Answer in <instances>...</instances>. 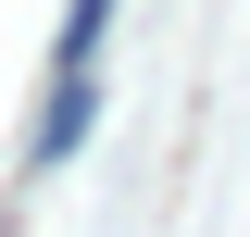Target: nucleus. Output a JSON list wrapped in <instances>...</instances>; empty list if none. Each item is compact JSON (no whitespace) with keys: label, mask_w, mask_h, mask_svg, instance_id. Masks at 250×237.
Returning <instances> with one entry per match:
<instances>
[{"label":"nucleus","mask_w":250,"mask_h":237,"mask_svg":"<svg viewBox=\"0 0 250 237\" xmlns=\"http://www.w3.org/2000/svg\"><path fill=\"white\" fill-rule=\"evenodd\" d=\"M100 38H113V0H75L50 38V100H38V175L50 162H75V138H88L100 113Z\"/></svg>","instance_id":"f257e3e1"}]
</instances>
